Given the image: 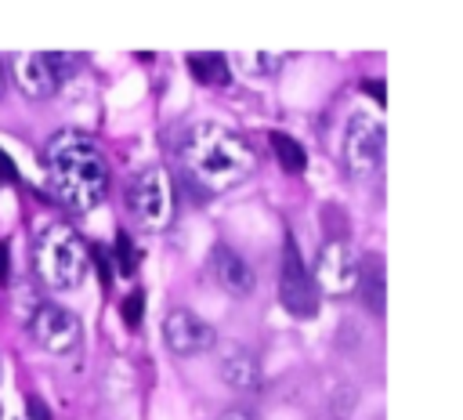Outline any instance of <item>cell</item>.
<instances>
[{
    "mask_svg": "<svg viewBox=\"0 0 463 420\" xmlns=\"http://www.w3.org/2000/svg\"><path fill=\"white\" fill-rule=\"evenodd\" d=\"M127 206L148 232H163L174 221V185L166 167H145L127 188Z\"/></svg>",
    "mask_w": 463,
    "mask_h": 420,
    "instance_id": "cell-4",
    "label": "cell"
},
{
    "mask_svg": "<svg viewBox=\"0 0 463 420\" xmlns=\"http://www.w3.org/2000/svg\"><path fill=\"white\" fill-rule=\"evenodd\" d=\"M383 145H387V134H383V123L373 112L358 109V112L347 116V127H344V167L354 177H373L383 167Z\"/></svg>",
    "mask_w": 463,
    "mask_h": 420,
    "instance_id": "cell-5",
    "label": "cell"
},
{
    "mask_svg": "<svg viewBox=\"0 0 463 420\" xmlns=\"http://www.w3.org/2000/svg\"><path fill=\"white\" fill-rule=\"evenodd\" d=\"M206 264H210V275L217 279V286H221L224 293H232V297H246V293L253 290V282H257L250 261H246L239 250H232L228 243H213Z\"/></svg>",
    "mask_w": 463,
    "mask_h": 420,
    "instance_id": "cell-10",
    "label": "cell"
},
{
    "mask_svg": "<svg viewBox=\"0 0 463 420\" xmlns=\"http://www.w3.org/2000/svg\"><path fill=\"white\" fill-rule=\"evenodd\" d=\"M217 420H253V413L250 409H224Z\"/></svg>",
    "mask_w": 463,
    "mask_h": 420,
    "instance_id": "cell-18",
    "label": "cell"
},
{
    "mask_svg": "<svg viewBox=\"0 0 463 420\" xmlns=\"http://www.w3.org/2000/svg\"><path fill=\"white\" fill-rule=\"evenodd\" d=\"M188 65H192L195 80H203V83L224 87L232 80V69H228V58L224 54H188Z\"/></svg>",
    "mask_w": 463,
    "mask_h": 420,
    "instance_id": "cell-14",
    "label": "cell"
},
{
    "mask_svg": "<svg viewBox=\"0 0 463 420\" xmlns=\"http://www.w3.org/2000/svg\"><path fill=\"white\" fill-rule=\"evenodd\" d=\"M29 333H33V340H36L43 351H51V355H69V351H76V348H80V337H83L80 319H76L69 308L51 304V301L33 308Z\"/></svg>",
    "mask_w": 463,
    "mask_h": 420,
    "instance_id": "cell-7",
    "label": "cell"
},
{
    "mask_svg": "<svg viewBox=\"0 0 463 420\" xmlns=\"http://www.w3.org/2000/svg\"><path fill=\"white\" fill-rule=\"evenodd\" d=\"M311 279H315L318 293H329V297L351 293L354 282H358V257H354L351 243L347 239H329L315 257Z\"/></svg>",
    "mask_w": 463,
    "mask_h": 420,
    "instance_id": "cell-8",
    "label": "cell"
},
{
    "mask_svg": "<svg viewBox=\"0 0 463 420\" xmlns=\"http://www.w3.org/2000/svg\"><path fill=\"white\" fill-rule=\"evenodd\" d=\"M11 72H14L18 91L25 98H33V101H43V98H51L58 91V76H54L47 54H40V51H18L11 58Z\"/></svg>",
    "mask_w": 463,
    "mask_h": 420,
    "instance_id": "cell-11",
    "label": "cell"
},
{
    "mask_svg": "<svg viewBox=\"0 0 463 420\" xmlns=\"http://www.w3.org/2000/svg\"><path fill=\"white\" fill-rule=\"evenodd\" d=\"M29 406H33V413H36V420H47V409H43V406H40V402H36V398H33V402H29Z\"/></svg>",
    "mask_w": 463,
    "mask_h": 420,
    "instance_id": "cell-20",
    "label": "cell"
},
{
    "mask_svg": "<svg viewBox=\"0 0 463 420\" xmlns=\"http://www.w3.org/2000/svg\"><path fill=\"white\" fill-rule=\"evenodd\" d=\"M181 163L203 192H228L253 174L257 156L239 130L224 123H195L181 141Z\"/></svg>",
    "mask_w": 463,
    "mask_h": 420,
    "instance_id": "cell-2",
    "label": "cell"
},
{
    "mask_svg": "<svg viewBox=\"0 0 463 420\" xmlns=\"http://www.w3.org/2000/svg\"><path fill=\"white\" fill-rule=\"evenodd\" d=\"M279 301H282V308L289 315H300V319H311L318 311V304H322V293H318V286H315V279H311V272H307V264H304V257H300L293 239H286V246H282Z\"/></svg>",
    "mask_w": 463,
    "mask_h": 420,
    "instance_id": "cell-6",
    "label": "cell"
},
{
    "mask_svg": "<svg viewBox=\"0 0 463 420\" xmlns=\"http://www.w3.org/2000/svg\"><path fill=\"white\" fill-rule=\"evenodd\" d=\"M0 94H4V72H0Z\"/></svg>",
    "mask_w": 463,
    "mask_h": 420,
    "instance_id": "cell-21",
    "label": "cell"
},
{
    "mask_svg": "<svg viewBox=\"0 0 463 420\" xmlns=\"http://www.w3.org/2000/svg\"><path fill=\"white\" fill-rule=\"evenodd\" d=\"M163 340L174 355H199L206 348H213V329L210 322H203L195 311L188 308H170L163 319Z\"/></svg>",
    "mask_w": 463,
    "mask_h": 420,
    "instance_id": "cell-9",
    "label": "cell"
},
{
    "mask_svg": "<svg viewBox=\"0 0 463 420\" xmlns=\"http://www.w3.org/2000/svg\"><path fill=\"white\" fill-rule=\"evenodd\" d=\"M33 272L47 290H58V293L76 290L87 279V246H83V239L69 224L51 221L33 243Z\"/></svg>",
    "mask_w": 463,
    "mask_h": 420,
    "instance_id": "cell-3",
    "label": "cell"
},
{
    "mask_svg": "<svg viewBox=\"0 0 463 420\" xmlns=\"http://www.w3.org/2000/svg\"><path fill=\"white\" fill-rule=\"evenodd\" d=\"M354 290H362V301L369 311H383V261L369 257V261H358V282Z\"/></svg>",
    "mask_w": 463,
    "mask_h": 420,
    "instance_id": "cell-13",
    "label": "cell"
},
{
    "mask_svg": "<svg viewBox=\"0 0 463 420\" xmlns=\"http://www.w3.org/2000/svg\"><path fill=\"white\" fill-rule=\"evenodd\" d=\"M141 308H145V293L134 290V293L123 301V319H127V326H137V322H141Z\"/></svg>",
    "mask_w": 463,
    "mask_h": 420,
    "instance_id": "cell-17",
    "label": "cell"
},
{
    "mask_svg": "<svg viewBox=\"0 0 463 420\" xmlns=\"http://www.w3.org/2000/svg\"><path fill=\"white\" fill-rule=\"evenodd\" d=\"M43 163H47L51 188L76 214L94 210L109 196V163L87 134L58 130L43 148Z\"/></svg>",
    "mask_w": 463,
    "mask_h": 420,
    "instance_id": "cell-1",
    "label": "cell"
},
{
    "mask_svg": "<svg viewBox=\"0 0 463 420\" xmlns=\"http://www.w3.org/2000/svg\"><path fill=\"white\" fill-rule=\"evenodd\" d=\"M116 250H119V272H123V275H134V264H137V261H134V250H130V235H127V232L116 235Z\"/></svg>",
    "mask_w": 463,
    "mask_h": 420,
    "instance_id": "cell-16",
    "label": "cell"
},
{
    "mask_svg": "<svg viewBox=\"0 0 463 420\" xmlns=\"http://www.w3.org/2000/svg\"><path fill=\"white\" fill-rule=\"evenodd\" d=\"M217 373H221V380H224L228 387H235V391H257L260 380H264L257 355H253L250 348H242V344H228V348L221 351Z\"/></svg>",
    "mask_w": 463,
    "mask_h": 420,
    "instance_id": "cell-12",
    "label": "cell"
},
{
    "mask_svg": "<svg viewBox=\"0 0 463 420\" xmlns=\"http://www.w3.org/2000/svg\"><path fill=\"white\" fill-rule=\"evenodd\" d=\"M271 148H275V156H279V167L282 170H289V174H300L304 170V163H307V156H304V148H300V141L297 138H289V134H271Z\"/></svg>",
    "mask_w": 463,
    "mask_h": 420,
    "instance_id": "cell-15",
    "label": "cell"
},
{
    "mask_svg": "<svg viewBox=\"0 0 463 420\" xmlns=\"http://www.w3.org/2000/svg\"><path fill=\"white\" fill-rule=\"evenodd\" d=\"M0 279H7V243H0Z\"/></svg>",
    "mask_w": 463,
    "mask_h": 420,
    "instance_id": "cell-19",
    "label": "cell"
}]
</instances>
